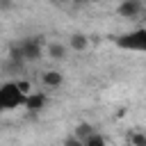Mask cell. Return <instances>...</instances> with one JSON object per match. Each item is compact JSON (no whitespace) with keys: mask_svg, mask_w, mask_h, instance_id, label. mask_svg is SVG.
Returning a JSON list of instances; mask_svg holds the SVG:
<instances>
[{"mask_svg":"<svg viewBox=\"0 0 146 146\" xmlns=\"http://www.w3.org/2000/svg\"><path fill=\"white\" fill-rule=\"evenodd\" d=\"M121 50H132V52H146V27H137L130 30L121 36H116L114 41Z\"/></svg>","mask_w":146,"mask_h":146,"instance_id":"cell-1","label":"cell"},{"mask_svg":"<svg viewBox=\"0 0 146 146\" xmlns=\"http://www.w3.org/2000/svg\"><path fill=\"white\" fill-rule=\"evenodd\" d=\"M23 103H25V96L18 91L16 82H5V84H0V112L23 107Z\"/></svg>","mask_w":146,"mask_h":146,"instance_id":"cell-2","label":"cell"},{"mask_svg":"<svg viewBox=\"0 0 146 146\" xmlns=\"http://www.w3.org/2000/svg\"><path fill=\"white\" fill-rule=\"evenodd\" d=\"M41 84H43V89H48V91H57V89H62V84H64V73L62 71H57V68H46V71H41Z\"/></svg>","mask_w":146,"mask_h":146,"instance_id":"cell-3","label":"cell"},{"mask_svg":"<svg viewBox=\"0 0 146 146\" xmlns=\"http://www.w3.org/2000/svg\"><path fill=\"white\" fill-rule=\"evenodd\" d=\"M144 2L141 0H123L119 7H116V14L121 16V18H128V21H132V18H137L141 11H144Z\"/></svg>","mask_w":146,"mask_h":146,"instance_id":"cell-4","label":"cell"},{"mask_svg":"<svg viewBox=\"0 0 146 146\" xmlns=\"http://www.w3.org/2000/svg\"><path fill=\"white\" fill-rule=\"evenodd\" d=\"M46 103H48V96H46V91H39V89H34L30 96H25L23 110H27V112H39V110H43V107H46Z\"/></svg>","mask_w":146,"mask_h":146,"instance_id":"cell-5","label":"cell"},{"mask_svg":"<svg viewBox=\"0 0 146 146\" xmlns=\"http://www.w3.org/2000/svg\"><path fill=\"white\" fill-rule=\"evenodd\" d=\"M66 52H68V43H62V41H50V43L43 46V55H48V57L55 59V62L64 59Z\"/></svg>","mask_w":146,"mask_h":146,"instance_id":"cell-6","label":"cell"},{"mask_svg":"<svg viewBox=\"0 0 146 146\" xmlns=\"http://www.w3.org/2000/svg\"><path fill=\"white\" fill-rule=\"evenodd\" d=\"M89 46H91V41H89V36L82 34V32H75V34L68 36V48H71L73 52H84V50H89Z\"/></svg>","mask_w":146,"mask_h":146,"instance_id":"cell-7","label":"cell"},{"mask_svg":"<svg viewBox=\"0 0 146 146\" xmlns=\"http://www.w3.org/2000/svg\"><path fill=\"white\" fill-rule=\"evenodd\" d=\"M94 132H96V128H94L91 123H87V121H80V123L73 128V135H75L78 139H82V141H84L87 137H91Z\"/></svg>","mask_w":146,"mask_h":146,"instance_id":"cell-8","label":"cell"},{"mask_svg":"<svg viewBox=\"0 0 146 146\" xmlns=\"http://www.w3.org/2000/svg\"><path fill=\"white\" fill-rule=\"evenodd\" d=\"M128 141L130 146H146V130L144 128H135L128 132Z\"/></svg>","mask_w":146,"mask_h":146,"instance_id":"cell-9","label":"cell"},{"mask_svg":"<svg viewBox=\"0 0 146 146\" xmlns=\"http://www.w3.org/2000/svg\"><path fill=\"white\" fill-rule=\"evenodd\" d=\"M16 82V87H18V91L23 94V96H30L36 87H34V82L30 80V78H18V80H14Z\"/></svg>","mask_w":146,"mask_h":146,"instance_id":"cell-10","label":"cell"},{"mask_svg":"<svg viewBox=\"0 0 146 146\" xmlns=\"http://www.w3.org/2000/svg\"><path fill=\"white\" fill-rule=\"evenodd\" d=\"M84 146H110V144H107V137H105L103 132H98V130H96L91 137H87V139H84Z\"/></svg>","mask_w":146,"mask_h":146,"instance_id":"cell-11","label":"cell"},{"mask_svg":"<svg viewBox=\"0 0 146 146\" xmlns=\"http://www.w3.org/2000/svg\"><path fill=\"white\" fill-rule=\"evenodd\" d=\"M64 146H84V141H82V139H78L75 135H68V137L64 139Z\"/></svg>","mask_w":146,"mask_h":146,"instance_id":"cell-12","label":"cell"},{"mask_svg":"<svg viewBox=\"0 0 146 146\" xmlns=\"http://www.w3.org/2000/svg\"><path fill=\"white\" fill-rule=\"evenodd\" d=\"M59 5H66V2H73V0H57Z\"/></svg>","mask_w":146,"mask_h":146,"instance_id":"cell-13","label":"cell"},{"mask_svg":"<svg viewBox=\"0 0 146 146\" xmlns=\"http://www.w3.org/2000/svg\"><path fill=\"white\" fill-rule=\"evenodd\" d=\"M73 2H91V0H73Z\"/></svg>","mask_w":146,"mask_h":146,"instance_id":"cell-14","label":"cell"},{"mask_svg":"<svg viewBox=\"0 0 146 146\" xmlns=\"http://www.w3.org/2000/svg\"><path fill=\"white\" fill-rule=\"evenodd\" d=\"M144 5H146V2H144Z\"/></svg>","mask_w":146,"mask_h":146,"instance_id":"cell-15","label":"cell"}]
</instances>
